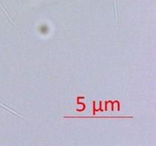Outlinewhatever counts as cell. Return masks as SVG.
I'll list each match as a JSON object with an SVG mask.
<instances>
[{"mask_svg":"<svg viewBox=\"0 0 156 146\" xmlns=\"http://www.w3.org/2000/svg\"><path fill=\"white\" fill-rule=\"evenodd\" d=\"M64 118H94V119H107V118H133V116H65Z\"/></svg>","mask_w":156,"mask_h":146,"instance_id":"cell-1","label":"cell"},{"mask_svg":"<svg viewBox=\"0 0 156 146\" xmlns=\"http://www.w3.org/2000/svg\"><path fill=\"white\" fill-rule=\"evenodd\" d=\"M0 106H1L2 107V108H5V109H7L8 111H10V112L13 113H14V114H15V115L19 116H20V117H21V118H22V119H24V120H27V119L24 118V117H23L22 116H21V113H18V112H17V111H15V109H12V108L9 107V106H6V105H5L4 103H2V102H0Z\"/></svg>","mask_w":156,"mask_h":146,"instance_id":"cell-2","label":"cell"}]
</instances>
